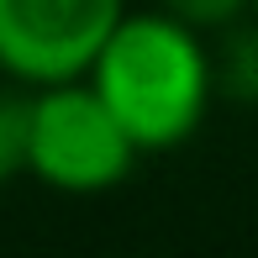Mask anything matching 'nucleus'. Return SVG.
I'll list each match as a JSON object with an SVG mask.
<instances>
[{
  "label": "nucleus",
  "mask_w": 258,
  "mask_h": 258,
  "mask_svg": "<svg viewBox=\"0 0 258 258\" xmlns=\"http://www.w3.org/2000/svg\"><path fill=\"white\" fill-rule=\"evenodd\" d=\"M90 85L126 126L137 153H169L201 132L211 100H216V69H211L206 32L169 11H126L100 42L90 63Z\"/></svg>",
  "instance_id": "f257e3e1"
},
{
  "label": "nucleus",
  "mask_w": 258,
  "mask_h": 258,
  "mask_svg": "<svg viewBox=\"0 0 258 258\" xmlns=\"http://www.w3.org/2000/svg\"><path fill=\"white\" fill-rule=\"evenodd\" d=\"M143 158L90 79H63L27 95V174L58 195H105Z\"/></svg>",
  "instance_id": "f03ea898"
},
{
  "label": "nucleus",
  "mask_w": 258,
  "mask_h": 258,
  "mask_svg": "<svg viewBox=\"0 0 258 258\" xmlns=\"http://www.w3.org/2000/svg\"><path fill=\"white\" fill-rule=\"evenodd\" d=\"M126 0H0V74L21 90L85 79Z\"/></svg>",
  "instance_id": "7ed1b4c3"
},
{
  "label": "nucleus",
  "mask_w": 258,
  "mask_h": 258,
  "mask_svg": "<svg viewBox=\"0 0 258 258\" xmlns=\"http://www.w3.org/2000/svg\"><path fill=\"white\" fill-rule=\"evenodd\" d=\"M211 69H216V100L258 105V21L253 16L221 27V42L211 48Z\"/></svg>",
  "instance_id": "20e7f679"
},
{
  "label": "nucleus",
  "mask_w": 258,
  "mask_h": 258,
  "mask_svg": "<svg viewBox=\"0 0 258 258\" xmlns=\"http://www.w3.org/2000/svg\"><path fill=\"white\" fill-rule=\"evenodd\" d=\"M27 174V95H0V190Z\"/></svg>",
  "instance_id": "39448f33"
},
{
  "label": "nucleus",
  "mask_w": 258,
  "mask_h": 258,
  "mask_svg": "<svg viewBox=\"0 0 258 258\" xmlns=\"http://www.w3.org/2000/svg\"><path fill=\"white\" fill-rule=\"evenodd\" d=\"M153 6L169 11V16H179V21H190L195 32H221V27L248 16L253 0H153Z\"/></svg>",
  "instance_id": "423d86ee"
},
{
  "label": "nucleus",
  "mask_w": 258,
  "mask_h": 258,
  "mask_svg": "<svg viewBox=\"0 0 258 258\" xmlns=\"http://www.w3.org/2000/svg\"><path fill=\"white\" fill-rule=\"evenodd\" d=\"M248 16H253V21H258V0H253V6H248Z\"/></svg>",
  "instance_id": "0eeeda50"
}]
</instances>
